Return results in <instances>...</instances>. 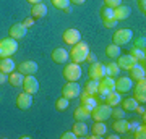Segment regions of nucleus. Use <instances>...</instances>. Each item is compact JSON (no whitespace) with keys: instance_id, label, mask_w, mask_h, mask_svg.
<instances>
[{"instance_id":"nucleus-24","label":"nucleus","mask_w":146,"mask_h":139,"mask_svg":"<svg viewBox=\"0 0 146 139\" xmlns=\"http://www.w3.org/2000/svg\"><path fill=\"white\" fill-rule=\"evenodd\" d=\"M104 100H106L107 105H110V107H117V105H120V102H122V96H120V92H117V91H112V92H109L104 97Z\"/></svg>"},{"instance_id":"nucleus-20","label":"nucleus","mask_w":146,"mask_h":139,"mask_svg":"<svg viewBox=\"0 0 146 139\" xmlns=\"http://www.w3.org/2000/svg\"><path fill=\"white\" fill-rule=\"evenodd\" d=\"M130 7L128 5H123V3H120L119 7H115L114 8V16H115V20L117 21H123L127 20L128 16H130Z\"/></svg>"},{"instance_id":"nucleus-21","label":"nucleus","mask_w":146,"mask_h":139,"mask_svg":"<svg viewBox=\"0 0 146 139\" xmlns=\"http://www.w3.org/2000/svg\"><path fill=\"white\" fill-rule=\"evenodd\" d=\"M68 57H70V53H68L65 49H62V47H58V49H55V50L52 52V62L60 63V65L67 63Z\"/></svg>"},{"instance_id":"nucleus-22","label":"nucleus","mask_w":146,"mask_h":139,"mask_svg":"<svg viewBox=\"0 0 146 139\" xmlns=\"http://www.w3.org/2000/svg\"><path fill=\"white\" fill-rule=\"evenodd\" d=\"M73 117L76 121H86L88 118H91V112H89L86 107L83 105H80V107L75 108V112H73Z\"/></svg>"},{"instance_id":"nucleus-33","label":"nucleus","mask_w":146,"mask_h":139,"mask_svg":"<svg viewBox=\"0 0 146 139\" xmlns=\"http://www.w3.org/2000/svg\"><path fill=\"white\" fill-rule=\"evenodd\" d=\"M106 55L109 58H117L120 55V45H117V44H110V45H107V49H106Z\"/></svg>"},{"instance_id":"nucleus-5","label":"nucleus","mask_w":146,"mask_h":139,"mask_svg":"<svg viewBox=\"0 0 146 139\" xmlns=\"http://www.w3.org/2000/svg\"><path fill=\"white\" fill-rule=\"evenodd\" d=\"M80 92H81V89H80V84L78 81H68L65 86H63L62 89V97L65 99H75V97H78Z\"/></svg>"},{"instance_id":"nucleus-16","label":"nucleus","mask_w":146,"mask_h":139,"mask_svg":"<svg viewBox=\"0 0 146 139\" xmlns=\"http://www.w3.org/2000/svg\"><path fill=\"white\" fill-rule=\"evenodd\" d=\"M18 71H20L21 74H25V76L34 74V73L37 71V63L33 62V60H25V62H21L20 65H18Z\"/></svg>"},{"instance_id":"nucleus-30","label":"nucleus","mask_w":146,"mask_h":139,"mask_svg":"<svg viewBox=\"0 0 146 139\" xmlns=\"http://www.w3.org/2000/svg\"><path fill=\"white\" fill-rule=\"evenodd\" d=\"M84 91H88L91 96H96V94L99 92V81L98 79H89V81H86Z\"/></svg>"},{"instance_id":"nucleus-46","label":"nucleus","mask_w":146,"mask_h":139,"mask_svg":"<svg viewBox=\"0 0 146 139\" xmlns=\"http://www.w3.org/2000/svg\"><path fill=\"white\" fill-rule=\"evenodd\" d=\"M33 23H34V20H33V18H28V20H25L23 24L26 26V28H29V26H33Z\"/></svg>"},{"instance_id":"nucleus-8","label":"nucleus","mask_w":146,"mask_h":139,"mask_svg":"<svg viewBox=\"0 0 146 139\" xmlns=\"http://www.w3.org/2000/svg\"><path fill=\"white\" fill-rule=\"evenodd\" d=\"M115 91V79L114 78H109V76H104L102 79H99V92L101 97L104 99L109 92Z\"/></svg>"},{"instance_id":"nucleus-31","label":"nucleus","mask_w":146,"mask_h":139,"mask_svg":"<svg viewBox=\"0 0 146 139\" xmlns=\"http://www.w3.org/2000/svg\"><path fill=\"white\" fill-rule=\"evenodd\" d=\"M130 55L136 60V63H141V65H145L146 62V55H145V50L143 49H136V47H133L130 52Z\"/></svg>"},{"instance_id":"nucleus-44","label":"nucleus","mask_w":146,"mask_h":139,"mask_svg":"<svg viewBox=\"0 0 146 139\" xmlns=\"http://www.w3.org/2000/svg\"><path fill=\"white\" fill-rule=\"evenodd\" d=\"M86 62H89V63H94V62H96V55L89 52V53H88V57H86Z\"/></svg>"},{"instance_id":"nucleus-45","label":"nucleus","mask_w":146,"mask_h":139,"mask_svg":"<svg viewBox=\"0 0 146 139\" xmlns=\"http://www.w3.org/2000/svg\"><path fill=\"white\" fill-rule=\"evenodd\" d=\"M135 110H136V112H138V113H140V115H143V118H145V113H146V110H145V107H141L140 103H138V107H136Z\"/></svg>"},{"instance_id":"nucleus-14","label":"nucleus","mask_w":146,"mask_h":139,"mask_svg":"<svg viewBox=\"0 0 146 139\" xmlns=\"http://www.w3.org/2000/svg\"><path fill=\"white\" fill-rule=\"evenodd\" d=\"M128 71H130V76L128 78H130L131 81H141V79H146L145 65H141V63H135Z\"/></svg>"},{"instance_id":"nucleus-12","label":"nucleus","mask_w":146,"mask_h":139,"mask_svg":"<svg viewBox=\"0 0 146 139\" xmlns=\"http://www.w3.org/2000/svg\"><path fill=\"white\" fill-rule=\"evenodd\" d=\"M63 42L65 44H68V45H75L76 42L81 41V32L78 31V29H75V28H70V29H67V31L63 32Z\"/></svg>"},{"instance_id":"nucleus-7","label":"nucleus","mask_w":146,"mask_h":139,"mask_svg":"<svg viewBox=\"0 0 146 139\" xmlns=\"http://www.w3.org/2000/svg\"><path fill=\"white\" fill-rule=\"evenodd\" d=\"M101 20H102L106 28H115L117 23H119L114 16V8H109V7H106V5L101 8Z\"/></svg>"},{"instance_id":"nucleus-15","label":"nucleus","mask_w":146,"mask_h":139,"mask_svg":"<svg viewBox=\"0 0 146 139\" xmlns=\"http://www.w3.org/2000/svg\"><path fill=\"white\" fill-rule=\"evenodd\" d=\"M31 105H33V94H28V92L18 94V97H16V107L20 108V110H28Z\"/></svg>"},{"instance_id":"nucleus-11","label":"nucleus","mask_w":146,"mask_h":139,"mask_svg":"<svg viewBox=\"0 0 146 139\" xmlns=\"http://www.w3.org/2000/svg\"><path fill=\"white\" fill-rule=\"evenodd\" d=\"M23 89L25 92L28 94H36L39 91V81H37L34 74H28L25 79H23Z\"/></svg>"},{"instance_id":"nucleus-47","label":"nucleus","mask_w":146,"mask_h":139,"mask_svg":"<svg viewBox=\"0 0 146 139\" xmlns=\"http://www.w3.org/2000/svg\"><path fill=\"white\" fill-rule=\"evenodd\" d=\"M86 0H70V3H73V5H83Z\"/></svg>"},{"instance_id":"nucleus-23","label":"nucleus","mask_w":146,"mask_h":139,"mask_svg":"<svg viewBox=\"0 0 146 139\" xmlns=\"http://www.w3.org/2000/svg\"><path fill=\"white\" fill-rule=\"evenodd\" d=\"M15 62L11 60L10 57H7V58H0V71L2 73H5V74H10L13 70H15Z\"/></svg>"},{"instance_id":"nucleus-18","label":"nucleus","mask_w":146,"mask_h":139,"mask_svg":"<svg viewBox=\"0 0 146 139\" xmlns=\"http://www.w3.org/2000/svg\"><path fill=\"white\" fill-rule=\"evenodd\" d=\"M135 63H136V60L131 57L130 53H127V55H119V57H117V65H119L120 70H130Z\"/></svg>"},{"instance_id":"nucleus-43","label":"nucleus","mask_w":146,"mask_h":139,"mask_svg":"<svg viewBox=\"0 0 146 139\" xmlns=\"http://www.w3.org/2000/svg\"><path fill=\"white\" fill-rule=\"evenodd\" d=\"M5 82H8V74H5V73L0 71V86L5 84Z\"/></svg>"},{"instance_id":"nucleus-40","label":"nucleus","mask_w":146,"mask_h":139,"mask_svg":"<svg viewBox=\"0 0 146 139\" xmlns=\"http://www.w3.org/2000/svg\"><path fill=\"white\" fill-rule=\"evenodd\" d=\"M122 3V0H104V5L109 7V8H115Z\"/></svg>"},{"instance_id":"nucleus-36","label":"nucleus","mask_w":146,"mask_h":139,"mask_svg":"<svg viewBox=\"0 0 146 139\" xmlns=\"http://www.w3.org/2000/svg\"><path fill=\"white\" fill-rule=\"evenodd\" d=\"M52 2V5L58 10H65L68 11V5H70V0H50Z\"/></svg>"},{"instance_id":"nucleus-35","label":"nucleus","mask_w":146,"mask_h":139,"mask_svg":"<svg viewBox=\"0 0 146 139\" xmlns=\"http://www.w3.org/2000/svg\"><path fill=\"white\" fill-rule=\"evenodd\" d=\"M68 105H70V102H68V99H65V97L57 99V102H55V108H57L58 112H65L68 108Z\"/></svg>"},{"instance_id":"nucleus-32","label":"nucleus","mask_w":146,"mask_h":139,"mask_svg":"<svg viewBox=\"0 0 146 139\" xmlns=\"http://www.w3.org/2000/svg\"><path fill=\"white\" fill-rule=\"evenodd\" d=\"M119 73H120V68L117 63H106V76H109V78H115V76H119Z\"/></svg>"},{"instance_id":"nucleus-9","label":"nucleus","mask_w":146,"mask_h":139,"mask_svg":"<svg viewBox=\"0 0 146 139\" xmlns=\"http://www.w3.org/2000/svg\"><path fill=\"white\" fill-rule=\"evenodd\" d=\"M89 78L91 79H102L106 76V65L104 63H99V62H94V63H89Z\"/></svg>"},{"instance_id":"nucleus-3","label":"nucleus","mask_w":146,"mask_h":139,"mask_svg":"<svg viewBox=\"0 0 146 139\" xmlns=\"http://www.w3.org/2000/svg\"><path fill=\"white\" fill-rule=\"evenodd\" d=\"M110 112L112 107L107 103H98L91 112V118H94L96 121H106L107 118H110Z\"/></svg>"},{"instance_id":"nucleus-39","label":"nucleus","mask_w":146,"mask_h":139,"mask_svg":"<svg viewBox=\"0 0 146 139\" xmlns=\"http://www.w3.org/2000/svg\"><path fill=\"white\" fill-rule=\"evenodd\" d=\"M133 47H136V49H143V50H145L146 49V39L145 37H138V39L135 41V45Z\"/></svg>"},{"instance_id":"nucleus-6","label":"nucleus","mask_w":146,"mask_h":139,"mask_svg":"<svg viewBox=\"0 0 146 139\" xmlns=\"http://www.w3.org/2000/svg\"><path fill=\"white\" fill-rule=\"evenodd\" d=\"M131 37H133L131 29H117L112 36V42L117 45H125L131 41Z\"/></svg>"},{"instance_id":"nucleus-28","label":"nucleus","mask_w":146,"mask_h":139,"mask_svg":"<svg viewBox=\"0 0 146 139\" xmlns=\"http://www.w3.org/2000/svg\"><path fill=\"white\" fill-rule=\"evenodd\" d=\"M31 15L33 18H44L47 15V7L44 3H34L33 5V10H31Z\"/></svg>"},{"instance_id":"nucleus-26","label":"nucleus","mask_w":146,"mask_h":139,"mask_svg":"<svg viewBox=\"0 0 146 139\" xmlns=\"http://www.w3.org/2000/svg\"><path fill=\"white\" fill-rule=\"evenodd\" d=\"M91 133H93L96 138H102V136H106V133H107V126H106L104 121H96V123L91 126Z\"/></svg>"},{"instance_id":"nucleus-27","label":"nucleus","mask_w":146,"mask_h":139,"mask_svg":"<svg viewBox=\"0 0 146 139\" xmlns=\"http://www.w3.org/2000/svg\"><path fill=\"white\" fill-rule=\"evenodd\" d=\"M23 79H25V74H21L20 71H11L8 74V82H10L13 88L23 86Z\"/></svg>"},{"instance_id":"nucleus-1","label":"nucleus","mask_w":146,"mask_h":139,"mask_svg":"<svg viewBox=\"0 0 146 139\" xmlns=\"http://www.w3.org/2000/svg\"><path fill=\"white\" fill-rule=\"evenodd\" d=\"M88 53H89V45L86 42L80 41L73 45L72 52H70V58L73 60V63H83V62H86Z\"/></svg>"},{"instance_id":"nucleus-13","label":"nucleus","mask_w":146,"mask_h":139,"mask_svg":"<svg viewBox=\"0 0 146 139\" xmlns=\"http://www.w3.org/2000/svg\"><path fill=\"white\" fill-rule=\"evenodd\" d=\"M133 99H135L138 103H145L146 102V79H141V81H136V88L133 91Z\"/></svg>"},{"instance_id":"nucleus-17","label":"nucleus","mask_w":146,"mask_h":139,"mask_svg":"<svg viewBox=\"0 0 146 139\" xmlns=\"http://www.w3.org/2000/svg\"><path fill=\"white\" fill-rule=\"evenodd\" d=\"M28 32V28L25 24H13L10 28V37L11 39H15V41H20V39H23V37L26 36Z\"/></svg>"},{"instance_id":"nucleus-41","label":"nucleus","mask_w":146,"mask_h":139,"mask_svg":"<svg viewBox=\"0 0 146 139\" xmlns=\"http://www.w3.org/2000/svg\"><path fill=\"white\" fill-rule=\"evenodd\" d=\"M136 2H138V10L143 15H146V0H136Z\"/></svg>"},{"instance_id":"nucleus-4","label":"nucleus","mask_w":146,"mask_h":139,"mask_svg":"<svg viewBox=\"0 0 146 139\" xmlns=\"http://www.w3.org/2000/svg\"><path fill=\"white\" fill-rule=\"evenodd\" d=\"M81 74H83V71H81L80 63H70V65H65V68H63V78L67 81H78Z\"/></svg>"},{"instance_id":"nucleus-25","label":"nucleus","mask_w":146,"mask_h":139,"mask_svg":"<svg viewBox=\"0 0 146 139\" xmlns=\"http://www.w3.org/2000/svg\"><path fill=\"white\" fill-rule=\"evenodd\" d=\"M88 125L84 123V121H76V123L73 125L72 131L76 134V138H84L86 134H88Z\"/></svg>"},{"instance_id":"nucleus-34","label":"nucleus","mask_w":146,"mask_h":139,"mask_svg":"<svg viewBox=\"0 0 146 139\" xmlns=\"http://www.w3.org/2000/svg\"><path fill=\"white\" fill-rule=\"evenodd\" d=\"M81 105H83V107H86L89 112H93V108L98 105V99L94 97V96H88L86 99H83V100H81Z\"/></svg>"},{"instance_id":"nucleus-29","label":"nucleus","mask_w":146,"mask_h":139,"mask_svg":"<svg viewBox=\"0 0 146 139\" xmlns=\"http://www.w3.org/2000/svg\"><path fill=\"white\" fill-rule=\"evenodd\" d=\"M122 108L125 110V112H135V108L138 107V102H136L133 97H128V99H123L122 102H120Z\"/></svg>"},{"instance_id":"nucleus-48","label":"nucleus","mask_w":146,"mask_h":139,"mask_svg":"<svg viewBox=\"0 0 146 139\" xmlns=\"http://www.w3.org/2000/svg\"><path fill=\"white\" fill-rule=\"evenodd\" d=\"M26 2H29V3H33V5H34V3H41L42 0H26Z\"/></svg>"},{"instance_id":"nucleus-2","label":"nucleus","mask_w":146,"mask_h":139,"mask_svg":"<svg viewBox=\"0 0 146 139\" xmlns=\"http://www.w3.org/2000/svg\"><path fill=\"white\" fill-rule=\"evenodd\" d=\"M16 50H18V41L11 39V37L0 39V58L11 57Z\"/></svg>"},{"instance_id":"nucleus-38","label":"nucleus","mask_w":146,"mask_h":139,"mask_svg":"<svg viewBox=\"0 0 146 139\" xmlns=\"http://www.w3.org/2000/svg\"><path fill=\"white\" fill-rule=\"evenodd\" d=\"M110 117H114V118H123L125 117V110L122 107H112V112H110Z\"/></svg>"},{"instance_id":"nucleus-19","label":"nucleus","mask_w":146,"mask_h":139,"mask_svg":"<svg viewBox=\"0 0 146 139\" xmlns=\"http://www.w3.org/2000/svg\"><path fill=\"white\" fill-rule=\"evenodd\" d=\"M112 129H114L117 134H125V133L130 131V123H128L125 118H115L114 125H112Z\"/></svg>"},{"instance_id":"nucleus-42","label":"nucleus","mask_w":146,"mask_h":139,"mask_svg":"<svg viewBox=\"0 0 146 139\" xmlns=\"http://www.w3.org/2000/svg\"><path fill=\"white\" fill-rule=\"evenodd\" d=\"M62 139H76V134L73 133V131H65L62 134Z\"/></svg>"},{"instance_id":"nucleus-10","label":"nucleus","mask_w":146,"mask_h":139,"mask_svg":"<svg viewBox=\"0 0 146 139\" xmlns=\"http://www.w3.org/2000/svg\"><path fill=\"white\" fill-rule=\"evenodd\" d=\"M131 88H133V81H131L128 76L117 78V81H115V91H117V92H120V94L130 92Z\"/></svg>"},{"instance_id":"nucleus-37","label":"nucleus","mask_w":146,"mask_h":139,"mask_svg":"<svg viewBox=\"0 0 146 139\" xmlns=\"http://www.w3.org/2000/svg\"><path fill=\"white\" fill-rule=\"evenodd\" d=\"M133 138L135 139H145L146 138V126H138L136 129H133Z\"/></svg>"}]
</instances>
